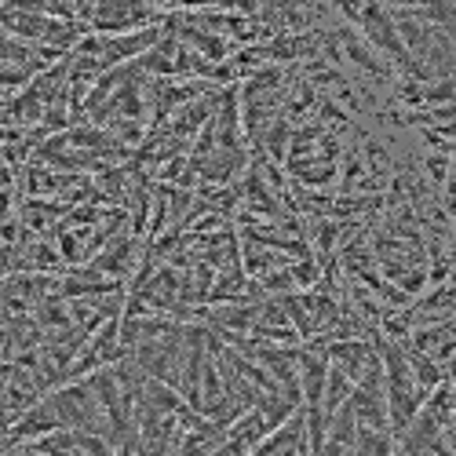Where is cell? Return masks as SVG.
Wrapping results in <instances>:
<instances>
[{
	"mask_svg": "<svg viewBox=\"0 0 456 456\" xmlns=\"http://www.w3.org/2000/svg\"><path fill=\"white\" fill-rule=\"evenodd\" d=\"M154 22H158L154 0H99L92 15V26L99 33H128Z\"/></svg>",
	"mask_w": 456,
	"mask_h": 456,
	"instance_id": "1",
	"label": "cell"
},
{
	"mask_svg": "<svg viewBox=\"0 0 456 456\" xmlns=\"http://www.w3.org/2000/svg\"><path fill=\"white\" fill-rule=\"evenodd\" d=\"M358 412H354V402L347 398L336 412H329V438H325V449L322 452H358Z\"/></svg>",
	"mask_w": 456,
	"mask_h": 456,
	"instance_id": "2",
	"label": "cell"
},
{
	"mask_svg": "<svg viewBox=\"0 0 456 456\" xmlns=\"http://www.w3.org/2000/svg\"><path fill=\"white\" fill-rule=\"evenodd\" d=\"M452 379H456V362H452Z\"/></svg>",
	"mask_w": 456,
	"mask_h": 456,
	"instance_id": "3",
	"label": "cell"
}]
</instances>
